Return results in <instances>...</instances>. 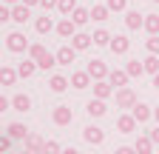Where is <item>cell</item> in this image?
<instances>
[{
  "label": "cell",
  "mask_w": 159,
  "mask_h": 154,
  "mask_svg": "<svg viewBox=\"0 0 159 154\" xmlns=\"http://www.w3.org/2000/svg\"><path fill=\"white\" fill-rule=\"evenodd\" d=\"M34 29H37L40 34H48V31H51V29H57V26H54L51 17L46 14V17H37V20H34Z\"/></svg>",
  "instance_id": "24"
},
{
  "label": "cell",
  "mask_w": 159,
  "mask_h": 154,
  "mask_svg": "<svg viewBox=\"0 0 159 154\" xmlns=\"http://www.w3.org/2000/svg\"><path fill=\"white\" fill-rule=\"evenodd\" d=\"M20 154H34V151H29V148H23V151H20Z\"/></svg>",
  "instance_id": "48"
},
{
  "label": "cell",
  "mask_w": 159,
  "mask_h": 154,
  "mask_svg": "<svg viewBox=\"0 0 159 154\" xmlns=\"http://www.w3.org/2000/svg\"><path fill=\"white\" fill-rule=\"evenodd\" d=\"M111 40L114 37L105 31V29H99V31H94V46H111Z\"/></svg>",
  "instance_id": "32"
},
{
  "label": "cell",
  "mask_w": 159,
  "mask_h": 154,
  "mask_svg": "<svg viewBox=\"0 0 159 154\" xmlns=\"http://www.w3.org/2000/svg\"><path fill=\"white\" fill-rule=\"evenodd\" d=\"M40 6H43V9H57L60 0H40Z\"/></svg>",
  "instance_id": "40"
},
{
  "label": "cell",
  "mask_w": 159,
  "mask_h": 154,
  "mask_svg": "<svg viewBox=\"0 0 159 154\" xmlns=\"http://www.w3.org/2000/svg\"><path fill=\"white\" fill-rule=\"evenodd\" d=\"M46 54H48V51H46L43 43H31V46H29V60H34V63H40Z\"/></svg>",
  "instance_id": "25"
},
{
  "label": "cell",
  "mask_w": 159,
  "mask_h": 154,
  "mask_svg": "<svg viewBox=\"0 0 159 154\" xmlns=\"http://www.w3.org/2000/svg\"><path fill=\"white\" fill-rule=\"evenodd\" d=\"M111 94H114V86L108 80H97L94 83V97L97 100H105V97H111Z\"/></svg>",
  "instance_id": "12"
},
{
  "label": "cell",
  "mask_w": 159,
  "mask_h": 154,
  "mask_svg": "<svg viewBox=\"0 0 159 154\" xmlns=\"http://www.w3.org/2000/svg\"><path fill=\"white\" fill-rule=\"evenodd\" d=\"M125 71H128L131 77H139V74H142V71H145V63H142V60H128V66H125Z\"/></svg>",
  "instance_id": "30"
},
{
  "label": "cell",
  "mask_w": 159,
  "mask_h": 154,
  "mask_svg": "<svg viewBox=\"0 0 159 154\" xmlns=\"http://www.w3.org/2000/svg\"><path fill=\"white\" fill-rule=\"evenodd\" d=\"M6 49H9V51H14V54H20V51H29V40H26V34L11 31V34L6 37Z\"/></svg>",
  "instance_id": "1"
},
{
  "label": "cell",
  "mask_w": 159,
  "mask_h": 154,
  "mask_svg": "<svg viewBox=\"0 0 159 154\" xmlns=\"http://www.w3.org/2000/svg\"><path fill=\"white\" fill-rule=\"evenodd\" d=\"M128 71H122V69H114L111 74H108V83L114 86V91H119V89H125V83H128Z\"/></svg>",
  "instance_id": "6"
},
{
  "label": "cell",
  "mask_w": 159,
  "mask_h": 154,
  "mask_svg": "<svg viewBox=\"0 0 159 154\" xmlns=\"http://www.w3.org/2000/svg\"><path fill=\"white\" fill-rule=\"evenodd\" d=\"M136 126H139V123H136L134 114H122V117L116 120V131H119V134H131Z\"/></svg>",
  "instance_id": "7"
},
{
  "label": "cell",
  "mask_w": 159,
  "mask_h": 154,
  "mask_svg": "<svg viewBox=\"0 0 159 154\" xmlns=\"http://www.w3.org/2000/svg\"><path fill=\"white\" fill-rule=\"evenodd\" d=\"M63 154H80L77 148H63Z\"/></svg>",
  "instance_id": "45"
},
{
  "label": "cell",
  "mask_w": 159,
  "mask_h": 154,
  "mask_svg": "<svg viewBox=\"0 0 159 154\" xmlns=\"http://www.w3.org/2000/svg\"><path fill=\"white\" fill-rule=\"evenodd\" d=\"M9 148H11V137L6 134V137H0V154H3V151H9Z\"/></svg>",
  "instance_id": "39"
},
{
  "label": "cell",
  "mask_w": 159,
  "mask_h": 154,
  "mask_svg": "<svg viewBox=\"0 0 159 154\" xmlns=\"http://www.w3.org/2000/svg\"><path fill=\"white\" fill-rule=\"evenodd\" d=\"M153 120H156V123H159V106H156V108H153Z\"/></svg>",
  "instance_id": "47"
},
{
  "label": "cell",
  "mask_w": 159,
  "mask_h": 154,
  "mask_svg": "<svg viewBox=\"0 0 159 154\" xmlns=\"http://www.w3.org/2000/svg\"><path fill=\"white\" fill-rule=\"evenodd\" d=\"M29 17H31L29 6H23V3H20V6H11V20H14V23H20V26H23Z\"/></svg>",
  "instance_id": "18"
},
{
  "label": "cell",
  "mask_w": 159,
  "mask_h": 154,
  "mask_svg": "<svg viewBox=\"0 0 159 154\" xmlns=\"http://www.w3.org/2000/svg\"><path fill=\"white\" fill-rule=\"evenodd\" d=\"M77 9H80V6H77V0H60V6H57V12H60V14H66V17H71Z\"/></svg>",
  "instance_id": "28"
},
{
  "label": "cell",
  "mask_w": 159,
  "mask_h": 154,
  "mask_svg": "<svg viewBox=\"0 0 159 154\" xmlns=\"http://www.w3.org/2000/svg\"><path fill=\"white\" fill-rule=\"evenodd\" d=\"M153 89H159V74H153Z\"/></svg>",
  "instance_id": "46"
},
{
  "label": "cell",
  "mask_w": 159,
  "mask_h": 154,
  "mask_svg": "<svg viewBox=\"0 0 159 154\" xmlns=\"http://www.w3.org/2000/svg\"><path fill=\"white\" fill-rule=\"evenodd\" d=\"M148 137H151V140H153V143H156V146H159V126H156V128H153V131H151V134H148Z\"/></svg>",
  "instance_id": "43"
},
{
  "label": "cell",
  "mask_w": 159,
  "mask_h": 154,
  "mask_svg": "<svg viewBox=\"0 0 159 154\" xmlns=\"http://www.w3.org/2000/svg\"><path fill=\"white\" fill-rule=\"evenodd\" d=\"M145 31L153 37L159 34V14H145Z\"/></svg>",
  "instance_id": "26"
},
{
  "label": "cell",
  "mask_w": 159,
  "mask_h": 154,
  "mask_svg": "<svg viewBox=\"0 0 159 154\" xmlns=\"http://www.w3.org/2000/svg\"><path fill=\"white\" fill-rule=\"evenodd\" d=\"M108 14H111V9L108 6H91V20H99V23H102V20H108Z\"/></svg>",
  "instance_id": "27"
},
{
  "label": "cell",
  "mask_w": 159,
  "mask_h": 154,
  "mask_svg": "<svg viewBox=\"0 0 159 154\" xmlns=\"http://www.w3.org/2000/svg\"><path fill=\"white\" fill-rule=\"evenodd\" d=\"M51 120H54V126H68V123L74 120L71 106H57V108L51 111Z\"/></svg>",
  "instance_id": "2"
},
{
  "label": "cell",
  "mask_w": 159,
  "mask_h": 154,
  "mask_svg": "<svg viewBox=\"0 0 159 154\" xmlns=\"http://www.w3.org/2000/svg\"><path fill=\"white\" fill-rule=\"evenodd\" d=\"M153 3H159V0H153Z\"/></svg>",
  "instance_id": "50"
},
{
  "label": "cell",
  "mask_w": 159,
  "mask_h": 154,
  "mask_svg": "<svg viewBox=\"0 0 159 154\" xmlns=\"http://www.w3.org/2000/svg\"><path fill=\"white\" fill-rule=\"evenodd\" d=\"M125 26L128 29H145V17L139 14V12H128L125 14Z\"/></svg>",
  "instance_id": "21"
},
{
  "label": "cell",
  "mask_w": 159,
  "mask_h": 154,
  "mask_svg": "<svg viewBox=\"0 0 159 154\" xmlns=\"http://www.w3.org/2000/svg\"><path fill=\"white\" fill-rule=\"evenodd\" d=\"M6 108H11V100H6L3 94H0V111H6Z\"/></svg>",
  "instance_id": "42"
},
{
  "label": "cell",
  "mask_w": 159,
  "mask_h": 154,
  "mask_svg": "<svg viewBox=\"0 0 159 154\" xmlns=\"http://www.w3.org/2000/svg\"><path fill=\"white\" fill-rule=\"evenodd\" d=\"M131 114L136 117V123H148V120L153 117V111H151V106H145V103H136V106L131 108Z\"/></svg>",
  "instance_id": "11"
},
{
  "label": "cell",
  "mask_w": 159,
  "mask_h": 154,
  "mask_svg": "<svg viewBox=\"0 0 159 154\" xmlns=\"http://www.w3.org/2000/svg\"><path fill=\"white\" fill-rule=\"evenodd\" d=\"M34 69H37V63H34V60H23V63L17 66L20 77H31V74H34Z\"/></svg>",
  "instance_id": "34"
},
{
  "label": "cell",
  "mask_w": 159,
  "mask_h": 154,
  "mask_svg": "<svg viewBox=\"0 0 159 154\" xmlns=\"http://www.w3.org/2000/svg\"><path fill=\"white\" fill-rule=\"evenodd\" d=\"M74 57H77V49H74V46H63V49H57V63H60V66H71V63H74Z\"/></svg>",
  "instance_id": "8"
},
{
  "label": "cell",
  "mask_w": 159,
  "mask_h": 154,
  "mask_svg": "<svg viewBox=\"0 0 159 154\" xmlns=\"http://www.w3.org/2000/svg\"><path fill=\"white\" fill-rule=\"evenodd\" d=\"M85 71L91 74V80H94V83H97V80H108V74H111V71H108V66H105L102 60H91Z\"/></svg>",
  "instance_id": "4"
},
{
  "label": "cell",
  "mask_w": 159,
  "mask_h": 154,
  "mask_svg": "<svg viewBox=\"0 0 159 154\" xmlns=\"http://www.w3.org/2000/svg\"><path fill=\"white\" fill-rule=\"evenodd\" d=\"M54 66H60V63H57V54H51V51L37 63V69H43V71H48V69H54Z\"/></svg>",
  "instance_id": "33"
},
{
  "label": "cell",
  "mask_w": 159,
  "mask_h": 154,
  "mask_svg": "<svg viewBox=\"0 0 159 154\" xmlns=\"http://www.w3.org/2000/svg\"><path fill=\"white\" fill-rule=\"evenodd\" d=\"M68 86H71V80H68V77H63V74H54L51 80H48V89H51L54 94H60V91H66Z\"/></svg>",
  "instance_id": "17"
},
{
  "label": "cell",
  "mask_w": 159,
  "mask_h": 154,
  "mask_svg": "<svg viewBox=\"0 0 159 154\" xmlns=\"http://www.w3.org/2000/svg\"><path fill=\"white\" fill-rule=\"evenodd\" d=\"M111 12H125L128 9V0H108V3H105Z\"/></svg>",
  "instance_id": "36"
},
{
  "label": "cell",
  "mask_w": 159,
  "mask_h": 154,
  "mask_svg": "<svg viewBox=\"0 0 159 154\" xmlns=\"http://www.w3.org/2000/svg\"><path fill=\"white\" fill-rule=\"evenodd\" d=\"M71 20H74L77 26H85V23L91 20V9H77V12L71 14Z\"/></svg>",
  "instance_id": "29"
},
{
  "label": "cell",
  "mask_w": 159,
  "mask_h": 154,
  "mask_svg": "<svg viewBox=\"0 0 159 154\" xmlns=\"http://www.w3.org/2000/svg\"><path fill=\"white\" fill-rule=\"evenodd\" d=\"M94 43V37H88V34H83V31H77L74 37H71V46L77 49V51H83V49H88Z\"/></svg>",
  "instance_id": "20"
},
{
  "label": "cell",
  "mask_w": 159,
  "mask_h": 154,
  "mask_svg": "<svg viewBox=\"0 0 159 154\" xmlns=\"http://www.w3.org/2000/svg\"><path fill=\"white\" fill-rule=\"evenodd\" d=\"M37 3H40V0H23V6H29V9H31V6H37Z\"/></svg>",
  "instance_id": "44"
},
{
  "label": "cell",
  "mask_w": 159,
  "mask_h": 154,
  "mask_svg": "<svg viewBox=\"0 0 159 154\" xmlns=\"http://www.w3.org/2000/svg\"><path fill=\"white\" fill-rule=\"evenodd\" d=\"M26 148L29 151H34V154H43V148H46V140L43 137H40V134H29V137H26Z\"/></svg>",
  "instance_id": "16"
},
{
  "label": "cell",
  "mask_w": 159,
  "mask_h": 154,
  "mask_svg": "<svg viewBox=\"0 0 159 154\" xmlns=\"http://www.w3.org/2000/svg\"><path fill=\"white\" fill-rule=\"evenodd\" d=\"M85 111L91 114V117H102V114H108V106H105V100H88V106H85Z\"/></svg>",
  "instance_id": "15"
},
{
  "label": "cell",
  "mask_w": 159,
  "mask_h": 154,
  "mask_svg": "<svg viewBox=\"0 0 159 154\" xmlns=\"http://www.w3.org/2000/svg\"><path fill=\"white\" fill-rule=\"evenodd\" d=\"M3 3H17V0H3Z\"/></svg>",
  "instance_id": "49"
},
{
  "label": "cell",
  "mask_w": 159,
  "mask_h": 154,
  "mask_svg": "<svg viewBox=\"0 0 159 154\" xmlns=\"http://www.w3.org/2000/svg\"><path fill=\"white\" fill-rule=\"evenodd\" d=\"M142 63H145V71H148V74H159V57H156V54H148Z\"/></svg>",
  "instance_id": "31"
},
{
  "label": "cell",
  "mask_w": 159,
  "mask_h": 154,
  "mask_svg": "<svg viewBox=\"0 0 159 154\" xmlns=\"http://www.w3.org/2000/svg\"><path fill=\"white\" fill-rule=\"evenodd\" d=\"M43 154H63V148H60V143H57V140H46Z\"/></svg>",
  "instance_id": "37"
},
{
  "label": "cell",
  "mask_w": 159,
  "mask_h": 154,
  "mask_svg": "<svg viewBox=\"0 0 159 154\" xmlns=\"http://www.w3.org/2000/svg\"><path fill=\"white\" fill-rule=\"evenodd\" d=\"M114 154H136V148H131V146H119Z\"/></svg>",
  "instance_id": "41"
},
{
  "label": "cell",
  "mask_w": 159,
  "mask_h": 154,
  "mask_svg": "<svg viewBox=\"0 0 159 154\" xmlns=\"http://www.w3.org/2000/svg\"><path fill=\"white\" fill-rule=\"evenodd\" d=\"M11 108L14 111H29L31 108V97H29V94H14V97H11Z\"/></svg>",
  "instance_id": "19"
},
{
  "label": "cell",
  "mask_w": 159,
  "mask_h": 154,
  "mask_svg": "<svg viewBox=\"0 0 159 154\" xmlns=\"http://www.w3.org/2000/svg\"><path fill=\"white\" fill-rule=\"evenodd\" d=\"M6 134H9V137H11V140H26V137H29V134H31V131H29V128H26L23 123H9V128H6Z\"/></svg>",
  "instance_id": "13"
},
{
  "label": "cell",
  "mask_w": 159,
  "mask_h": 154,
  "mask_svg": "<svg viewBox=\"0 0 159 154\" xmlns=\"http://www.w3.org/2000/svg\"><path fill=\"white\" fill-rule=\"evenodd\" d=\"M134 148H136V154H153V140L151 137H136Z\"/></svg>",
  "instance_id": "23"
},
{
  "label": "cell",
  "mask_w": 159,
  "mask_h": 154,
  "mask_svg": "<svg viewBox=\"0 0 159 154\" xmlns=\"http://www.w3.org/2000/svg\"><path fill=\"white\" fill-rule=\"evenodd\" d=\"M6 20H11V9L9 6H0V23H6Z\"/></svg>",
  "instance_id": "38"
},
{
  "label": "cell",
  "mask_w": 159,
  "mask_h": 154,
  "mask_svg": "<svg viewBox=\"0 0 159 154\" xmlns=\"http://www.w3.org/2000/svg\"><path fill=\"white\" fill-rule=\"evenodd\" d=\"M71 86H74L77 91L88 89V86H91V74H88V71H74V74H71Z\"/></svg>",
  "instance_id": "10"
},
{
  "label": "cell",
  "mask_w": 159,
  "mask_h": 154,
  "mask_svg": "<svg viewBox=\"0 0 159 154\" xmlns=\"http://www.w3.org/2000/svg\"><path fill=\"white\" fill-rule=\"evenodd\" d=\"M145 49H148V54H159V34L148 37V40H145Z\"/></svg>",
  "instance_id": "35"
},
{
  "label": "cell",
  "mask_w": 159,
  "mask_h": 154,
  "mask_svg": "<svg viewBox=\"0 0 159 154\" xmlns=\"http://www.w3.org/2000/svg\"><path fill=\"white\" fill-rule=\"evenodd\" d=\"M108 49H111L114 54H125V51L131 49V40H128L125 34H116L114 40H111V46H108Z\"/></svg>",
  "instance_id": "14"
},
{
  "label": "cell",
  "mask_w": 159,
  "mask_h": 154,
  "mask_svg": "<svg viewBox=\"0 0 159 154\" xmlns=\"http://www.w3.org/2000/svg\"><path fill=\"white\" fill-rule=\"evenodd\" d=\"M136 103H139V100H136L134 89L125 86V89H119V91H116V106H119V108H134Z\"/></svg>",
  "instance_id": "3"
},
{
  "label": "cell",
  "mask_w": 159,
  "mask_h": 154,
  "mask_svg": "<svg viewBox=\"0 0 159 154\" xmlns=\"http://www.w3.org/2000/svg\"><path fill=\"white\" fill-rule=\"evenodd\" d=\"M20 77V71L17 69H11V66H3V71H0V83L3 86H14V80Z\"/></svg>",
  "instance_id": "22"
},
{
  "label": "cell",
  "mask_w": 159,
  "mask_h": 154,
  "mask_svg": "<svg viewBox=\"0 0 159 154\" xmlns=\"http://www.w3.org/2000/svg\"><path fill=\"white\" fill-rule=\"evenodd\" d=\"M83 140L91 143V146H99V143L105 140V131L97 128V126H85V128H83Z\"/></svg>",
  "instance_id": "5"
},
{
  "label": "cell",
  "mask_w": 159,
  "mask_h": 154,
  "mask_svg": "<svg viewBox=\"0 0 159 154\" xmlns=\"http://www.w3.org/2000/svg\"><path fill=\"white\" fill-rule=\"evenodd\" d=\"M57 34L60 37H74L77 34V23L71 20V17H63V20L57 23Z\"/></svg>",
  "instance_id": "9"
}]
</instances>
